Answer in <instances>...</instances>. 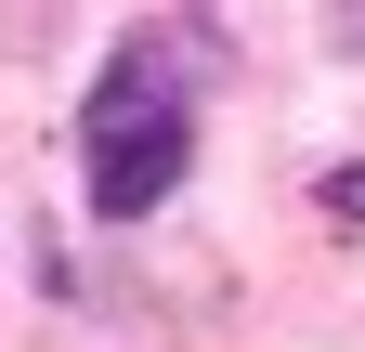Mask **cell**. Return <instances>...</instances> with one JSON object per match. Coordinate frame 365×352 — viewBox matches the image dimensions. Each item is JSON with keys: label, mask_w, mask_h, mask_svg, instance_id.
I'll return each instance as SVG.
<instances>
[{"label": "cell", "mask_w": 365, "mask_h": 352, "mask_svg": "<svg viewBox=\"0 0 365 352\" xmlns=\"http://www.w3.org/2000/svg\"><path fill=\"white\" fill-rule=\"evenodd\" d=\"M170 39L182 26H130L105 53V78L78 92V196H91V222H144L196 170V92H182Z\"/></svg>", "instance_id": "6da1fadb"}, {"label": "cell", "mask_w": 365, "mask_h": 352, "mask_svg": "<svg viewBox=\"0 0 365 352\" xmlns=\"http://www.w3.org/2000/svg\"><path fill=\"white\" fill-rule=\"evenodd\" d=\"M313 209H327V222H339V235H365V157H339V170H327V183H313Z\"/></svg>", "instance_id": "7a4b0ae2"}]
</instances>
